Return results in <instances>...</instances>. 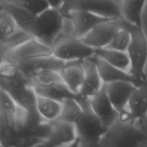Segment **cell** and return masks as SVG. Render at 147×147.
Segmentation results:
<instances>
[{
    "mask_svg": "<svg viewBox=\"0 0 147 147\" xmlns=\"http://www.w3.org/2000/svg\"><path fill=\"white\" fill-rule=\"evenodd\" d=\"M36 93L46 97L51 98L55 100L63 101L64 99L68 98H78L80 94H75L67 87L64 82L60 83L55 86H50V87H34Z\"/></svg>",
    "mask_w": 147,
    "mask_h": 147,
    "instance_id": "obj_23",
    "label": "cell"
},
{
    "mask_svg": "<svg viewBox=\"0 0 147 147\" xmlns=\"http://www.w3.org/2000/svg\"><path fill=\"white\" fill-rule=\"evenodd\" d=\"M52 52L53 55L65 62L84 60L95 55V49L72 32L63 30L52 47Z\"/></svg>",
    "mask_w": 147,
    "mask_h": 147,
    "instance_id": "obj_5",
    "label": "cell"
},
{
    "mask_svg": "<svg viewBox=\"0 0 147 147\" xmlns=\"http://www.w3.org/2000/svg\"><path fill=\"white\" fill-rule=\"evenodd\" d=\"M144 139V135L127 118L119 116L103 134L98 146L134 147Z\"/></svg>",
    "mask_w": 147,
    "mask_h": 147,
    "instance_id": "obj_2",
    "label": "cell"
},
{
    "mask_svg": "<svg viewBox=\"0 0 147 147\" xmlns=\"http://www.w3.org/2000/svg\"><path fill=\"white\" fill-rule=\"evenodd\" d=\"M89 100L92 110L100 119L105 127L109 128L119 119V111L111 101L104 84L98 93Z\"/></svg>",
    "mask_w": 147,
    "mask_h": 147,
    "instance_id": "obj_12",
    "label": "cell"
},
{
    "mask_svg": "<svg viewBox=\"0 0 147 147\" xmlns=\"http://www.w3.org/2000/svg\"><path fill=\"white\" fill-rule=\"evenodd\" d=\"M60 73L67 87L75 94H80L85 78L83 60L66 62Z\"/></svg>",
    "mask_w": 147,
    "mask_h": 147,
    "instance_id": "obj_16",
    "label": "cell"
},
{
    "mask_svg": "<svg viewBox=\"0 0 147 147\" xmlns=\"http://www.w3.org/2000/svg\"><path fill=\"white\" fill-rule=\"evenodd\" d=\"M1 8L8 11L20 30L32 36L37 14L20 6L1 0Z\"/></svg>",
    "mask_w": 147,
    "mask_h": 147,
    "instance_id": "obj_18",
    "label": "cell"
},
{
    "mask_svg": "<svg viewBox=\"0 0 147 147\" xmlns=\"http://www.w3.org/2000/svg\"><path fill=\"white\" fill-rule=\"evenodd\" d=\"M32 36L22 30H19L17 32L8 37L6 40L0 41L1 45V57L4 55L7 52L10 51L12 49L15 48L20 44L29 40Z\"/></svg>",
    "mask_w": 147,
    "mask_h": 147,
    "instance_id": "obj_27",
    "label": "cell"
},
{
    "mask_svg": "<svg viewBox=\"0 0 147 147\" xmlns=\"http://www.w3.org/2000/svg\"><path fill=\"white\" fill-rule=\"evenodd\" d=\"M65 17L70 19L73 24L74 34L79 38L84 37L98 24L113 19H116L104 17L85 10H72Z\"/></svg>",
    "mask_w": 147,
    "mask_h": 147,
    "instance_id": "obj_11",
    "label": "cell"
},
{
    "mask_svg": "<svg viewBox=\"0 0 147 147\" xmlns=\"http://www.w3.org/2000/svg\"><path fill=\"white\" fill-rule=\"evenodd\" d=\"M27 9L35 14H39L49 6L47 0H1Z\"/></svg>",
    "mask_w": 147,
    "mask_h": 147,
    "instance_id": "obj_29",
    "label": "cell"
},
{
    "mask_svg": "<svg viewBox=\"0 0 147 147\" xmlns=\"http://www.w3.org/2000/svg\"><path fill=\"white\" fill-rule=\"evenodd\" d=\"M106 92L115 109L122 113L127 108L128 103L137 86L130 82L114 81L104 83Z\"/></svg>",
    "mask_w": 147,
    "mask_h": 147,
    "instance_id": "obj_14",
    "label": "cell"
},
{
    "mask_svg": "<svg viewBox=\"0 0 147 147\" xmlns=\"http://www.w3.org/2000/svg\"><path fill=\"white\" fill-rule=\"evenodd\" d=\"M90 58L97 65L102 80L104 83L114 81H125L134 83L136 86L147 84V80H139L136 78L129 71H125L111 65L96 55Z\"/></svg>",
    "mask_w": 147,
    "mask_h": 147,
    "instance_id": "obj_13",
    "label": "cell"
},
{
    "mask_svg": "<svg viewBox=\"0 0 147 147\" xmlns=\"http://www.w3.org/2000/svg\"><path fill=\"white\" fill-rule=\"evenodd\" d=\"M83 65L85 69V78L80 95L90 99L98 93L104 83L97 65L90 57L83 60Z\"/></svg>",
    "mask_w": 147,
    "mask_h": 147,
    "instance_id": "obj_15",
    "label": "cell"
},
{
    "mask_svg": "<svg viewBox=\"0 0 147 147\" xmlns=\"http://www.w3.org/2000/svg\"><path fill=\"white\" fill-rule=\"evenodd\" d=\"M61 113L58 119L76 124L83 113V107L78 98H68L62 101Z\"/></svg>",
    "mask_w": 147,
    "mask_h": 147,
    "instance_id": "obj_24",
    "label": "cell"
},
{
    "mask_svg": "<svg viewBox=\"0 0 147 147\" xmlns=\"http://www.w3.org/2000/svg\"><path fill=\"white\" fill-rule=\"evenodd\" d=\"M60 12L65 16L72 10H85L111 18H123L121 0H65Z\"/></svg>",
    "mask_w": 147,
    "mask_h": 147,
    "instance_id": "obj_6",
    "label": "cell"
},
{
    "mask_svg": "<svg viewBox=\"0 0 147 147\" xmlns=\"http://www.w3.org/2000/svg\"><path fill=\"white\" fill-rule=\"evenodd\" d=\"M78 100L83 107V113L75 124L77 131L76 146H98L107 128L92 110L89 98L80 95Z\"/></svg>",
    "mask_w": 147,
    "mask_h": 147,
    "instance_id": "obj_1",
    "label": "cell"
},
{
    "mask_svg": "<svg viewBox=\"0 0 147 147\" xmlns=\"http://www.w3.org/2000/svg\"><path fill=\"white\" fill-rule=\"evenodd\" d=\"M124 27L131 35L130 45L127 50L131 61L129 73L139 80H147L145 68L147 63V38L142 26L128 22L123 19Z\"/></svg>",
    "mask_w": 147,
    "mask_h": 147,
    "instance_id": "obj_4",
    "label": "cell"
},
{
    "mask_svg": "<svg viewBox=\"0 0 147 147\" xmlns=\"http://www.w3.org/2000/svg\"><path fill=\"white\" fill-rule=\"evenodd\" d=\"M123 27V19H113L98 24L80 39L92 48H103L109 45L116 33Z\"/></svg>",
    "mask_w": 147,
    "mask_h": 147,
    "instance_id": "obj_9",
    "label": "cell"
},
{
    "mask_svg": "<svg viewBox=\"0 0 147 147\" xmlns=\"http://www.w3.org/2000/svg\"><path fill=\"white\" fill-rule=\"evenodd\" d=\"M0 41L6 40L20 30L11 14L2 8L0 10Z\"/></svg>",
    "mask_w": 147,
    "mask_h": 147,
    "instance_id": "obj_26",
    "label": "cell"
},
{
    "mask_svg": "<svg viewBox=\"0 0 147 147\" xmlns=\"http://www.w3.org/2000/svg\"><path fill=\"white\" fill-rule=\"evenodd\" d=\"M51 129L42 146H70L77 145V131L73 123L57 119L50 121Z\"/></svg>",
    "mask_w": 147,
    "mask_h": 147,
    "instance_id": "obj_10",
    "label": "cell"
},
{
    "mask_svg": "<svg viewBox=\"0 0 147 147\" xmlns=\"http://www.w3.org/2000/svg\"><path fill=\"white\" fill-rule=\"evenodd\" d=\"M65 16L57 9L49 7L37 14L32 37L51 47L63 30Z\"/></svg>",
    "mask_w": 147,
    "mask_h": 147,
    "instance_id": "obj_3",
    "label": "cell"
},
{
    "mask_svg": "<svg viewBox=\"0 0 147 147\" xmlns=\"http://www.w3.org/2000/svg\"><path fill=\"white\" fill-rule=\"evenodd\" d=\"M50 55H53L51 47L32 37L1 56V63L19 65L32 59Z\"/></svg>",
    "mask_w": 147,
    "mask_h": 147,
    "instance_id": "obj_7",
    "label": "cell"
},
{
    "mask_svg": "<svg viewBox=\"0 0 147 147\" xmlns=\"http://www.w3.org/2000/svg\"><path fill=\"white\" fill-rule=\"evenodd\" d=\"M36 107L43 119L47 121H53L60 117L63 103L60 100L37 94Z\"/></svg>",
    "mask_w": 147,
    "mask_h": 147,
    "instance_id": "obj_21",
    "label": "cell"
},
{
    "mask_svg": "<svg viewBox=\"0 0 147 147\" xmlns=\"http://www.w3.org/2000/svg\"><path fill=\"white\" fill-rule=\"evenodd\" d=\"M27 111L19 106L9 95L1 89L0 92V124L17 132L24 129Z\"/></svg>",
    "mask_w": 147,
    "mask_h": 147,
    "instance_id": "obj_8",
    "label": "cell"
},
{
    "mask_svg": "<svg viewBox=\"0 0 147 147\" xmlns=\"http://www.w3.org/2000/svg\"><path fill=\"white\" fill-rule=\"evenodd\" d=\"M131 40V35L130 31L126 27H123L116 33L115 37L106 47V48L127 52Z\"/></svg>",
    "mask_w": 147,
    "mask_h": 147,
    "instance_id": "obj_28",
    "label": "cell"
},
{
    "mask_svg": "<svg viewBox=\"0 0 147 147\" xmlns=\"http://www.w3.org/2000/svg\"><path fill=\"white\" fill-rule=\"evenodd\" d=\"M47 1L50 7L60 9L64 3L65 0H47Z\"/></svg>",
    "mask_w": 147,
    "mask_h": 147,
    "instance_id": "obj_30",
    "label": "cell"
},
{
    "mask_svg": "<svg viewBox=\"0 0 147 147\" xmlns=\"http://www.w3.org/2000/svg\"><path fill=\"white\" fill-rule=\"evenodd\" d=\"M65 63L66 62L57 58L54 55H50L32 59L15 66H17L22 72L30 79L32 75L40 70H53L60 72Z\"/></svg>",
    "mask_w": 147,
    "mask_h": 147,
    "instance_id": "obj_17",
    "label": "cell"
},
{
    "mask_svg": "<svg viewBox=\"0 0 147 147\" xmlns=\"http://www.w3.org/2000/svg\"><path fill=\"white\" fill-rule=\"evenodd\" d=\"M95 55L111 65L129 72L131 61L127 52L103 47L95 49Z\"/></svg>",
    "mask_w": 147,
    "mask_h": 147,
    "instance_id": "obj_20",
    "label": "cell"
},
{
    "mask_svg": "<svg viewBox=\"0 0 147 147\" xmlns=\"http://www.w3.org/2000/svg\"><path fill=\"white\" fill-rule=\"evenodd\" d=\"M131 121L144 119L147 114V84L137 86L134 90L126 108Z\"/></svg>",
    "mask_w": 147,
    "mask_h": 147,
    "instance_id": "obj_19",
    "label": "cell"
},
{
    "mask_svg": "<svg viewBox=\"0 0 147 147\" xmlns=\"http://www.w3.org/2000/svg\"><path fill=\"white\" fill-rule=\"evenodd\" d=\"M30 79L33 87H50L63 82L60 72L53 70H40L32 75Z\"/></svg>",
    "mask_w": 147,
    "mask_h": 147,
    "instance_id": "obj_25",
    "label": "cell"
},
{
    "mask_svg": "<svg viewBox=\"0 0 147 147\" xmlns=\"http://www.w3.org/2000/svg\"><path fill=\"white\" fill-rule=\"evenodd\" d=\"M147 0H121L123 18L128 22L142 26V14Z\"/></svg>",
    "mask_w": 147,
    "mask_h": 147,
    "instance_id": "obj_22",
    "label": "cell"
}]
</instances>
